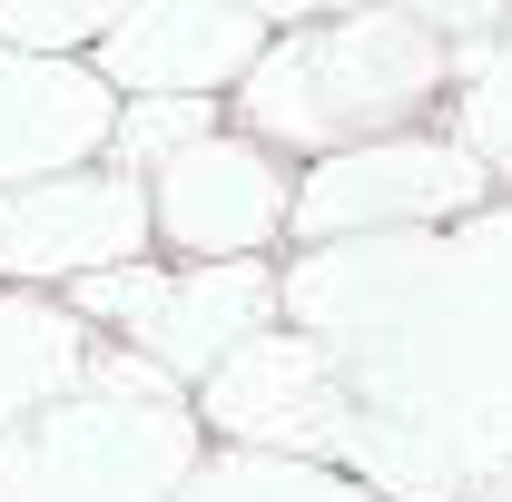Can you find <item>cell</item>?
I'll return each instance as SVG.
<instances>
[{
	"mask_svg": "<svg viewBox=\"0 0 512 502\" xmlns=\"http://www.w3.org/2000/svg\"><path fill=\"white\" fill-rule=\"evenodd\" d=\"M453 89V50L434 10H345V20H286L227 99L237 138L276 158H335L365 138H404Z\"/></svg>",
	"mask_w": 512,
	"mask_h": 502,
	"instance_id": "cell-1",
	"label": "cell"
},
{
	"mask_svg": "<svg viewBox=\"0 0 512 502\" xmlns=\"http://www.w3.org/2000/svg\"><path fill=\"white\" fill-rule=\"evenodd\" d=\"M207 424L128 345H89V375L0 434V502H178Z\"/></svg>",
	"mask_w": 512,
	"mask_h": 502,
	"instance_id": "cell-2",
	"label": "cell"
},
{
	"mask_svg": "<svg viewBox=\"0 0 512 502\" xmlns=\"http://www.w3.org/2000/svg\"><path fill=\"white\" fill-rule=\"evenodd\" d=\"M69 315L99 345H128L138 365H158L168 384H207L247 335L286 325L266 266H158V256L69 286Z\"/></svg>",
	"mask_w": 512,
	"mask_h": 502,
	"instance_id": "cell-3",
	"label": "cell"
},
{
	"mask_svg": "<svg viewBox=\"0 0 512 502\" xmlns=\"http://www.w3.org/2000/svg\"><path fill=\"white\" fill-rule=\"evenodd\" d=\"M493 178L434 138V128H404V138H365V148H335L296 178V217L286 237L306 247H365V237H424V227H463L483 217Z\"/></svg>",
	"mask_w": 512,
	"mask_h": 502,
	"instance_id": "cell-4",
	"label": "cell"
},
{
	"mask_svg": "<svg viewBox=\"0 0 512 502\" xmlns=\"http://www.w3.org/2000/svg\"><path fill=\"white\" fill-rule=\"evenodd\" d=\"M148 247H158L148 178H119L109 158L0 197V286L10 296H40V286L69 296V286H89L109 266H138Z\"/></svg>",
	"mask_w": 512,
	"mask_h": 502,
	"instance_id": "cell-5",
	"label": "cell"
},
{
	"mask_svg": "<svg viewBox=\"0 0 512 502\" xmlns=\"http://www.w3.org/2000/svg\"><path fill=\"white\" fill-rule=\"evenodd\" d=\"M355 414V384L316 335L266 325L247 335L217 375L197 384V424L227 434L237 453H286V463H335V434Z\"/></svg>",
	"mask_w": 512,
	"mask_h": 502,
	"instance_id": "cell-6",
	"label": "cell"
},
{
	"mask_svg": "<svg viewBox=\"0 0 512 502\" xmlns=\"http://www.w3.org/2000/svg\"><path fill=\"white\" fill-rule=\"evenodd\" d=\"M148 217L178 266H266V247L296 217V168L237 128H217L148 178Z\"/></svg>",
	"mask_w": 512,
	"mask_h": 502,
	"instance_id": "cell-7",
	"label": "cell"
},
{
	"mask_svg": "<svg viewBox=\"0 0 512 502\" xmlns=\"http://www.w3.org/2000/svg\"><path fill=\"white\" fill-rule=\"evenodd\" d=\"M276 40V10H227V0H138L99 30L89 69L119 99H237L247 69Z\"/></svg>",
	"mask_w": 512,
	"mask_h": 502,
	"instance_id": "cell-8",
	"label": "cell"
},
{
	"mask_svg": "<svg viewBox=\"0 0 512 502\" xmlns=\"http://www.w3.org/2000/svg\"><path fill=\"white\" fill-rule=\"evenodd\" d=\"M109 128H119V89L89 60H20V50H0V197L40 188V178H69V168H99Z\"/></svg>",
	"mask_w": 512,
	"mask_h": 502,
	"instance_id": "cell-9",
	"label": "cell"
},
{
	"mask_svg": "<svg viewBox=\"0 0 512 502\" xmlns=\"http://www.w3.org/2000/svg\"><path fill=\"white\" fill-rule=\"evenodd\" d=\"M89 345H99V335H89L69 306L0 286V434L30 424L40 404H60L69 384L89 375Z\"/></svg>",
	"mask_w": 512,
	"mask_h": 502,
	"instance_id": "cell-10",
	"label": "cell"
},
{
	"mask_svg": "<svg viewBox=\"0 0 512 502\" xmlns=\"http://www.w3.org/2000/svg\"><path fill=\"white\" fill-rule=\"evenodd\" d=\"M453 276V355L473 365H512V207L463 217V237H444Z\"/></svg>",
	"mask_w": 512,
	"mask_h": 502,
	"instance_id": "cell-11",
	"label": "cell"
},
{
	"mask_svg": "<svg viewBox=\"0 0 512 502\" xmlns=\"http://www.w3.org/2000/svg\"><path fill=\"white\" fill-rule=\"evenodd\" d=\"M453 148L483 178H512V40H483L453 60Z\"/></svg>",
	"mask_w": 512,
	"mask_h": 502,
	"instance_id": "cell-12",
	"label": "cell"
},
{
	"mask_svg": "<svg viewBox=\"0 0 512 502\" xmlns=\"http://www.w3.org/2000/svg\"><path fill=\"white\" fill-rule=\"evenodd\" d=\"M217 99H119V128H109V168L119 178H158L168 158H188L197 138H217Z\"/></svg>",
	"mask_w": 512,
	"mask_h": 502,
	"instance_id": "cell-13",
	"label": "cell"
},
{
	"mask_svg": "<svg viewBox=\"0 0 512 502\" xmlns=\"http://www.w3.org/2000/svg\"><path fill=\"white\" fill-rule=\"evenodd\" d=\"M109 20H119V10H50V0H0V50H20V60H89Z\"/></svg>",
	"mask_w": 512,
	"mask_h": 502,
	"instance_id": "cell-14",
	"label": "cell"
},
{
	"mask_svg": "<svg viewBox=\"0 0 512 502\" xmlns=\"http://www.w3.org/2000/svg\"><path fill=\"white\" fill-rule=\"evenodd\" d=\"M473 502H512V473H493V483H483V493H473Z\"/></svg>",
	"mask_w": 512,
	"mask_h": 502,
	"instance_id": "cell-15",
	"label": "cell"
}]
</instances>
